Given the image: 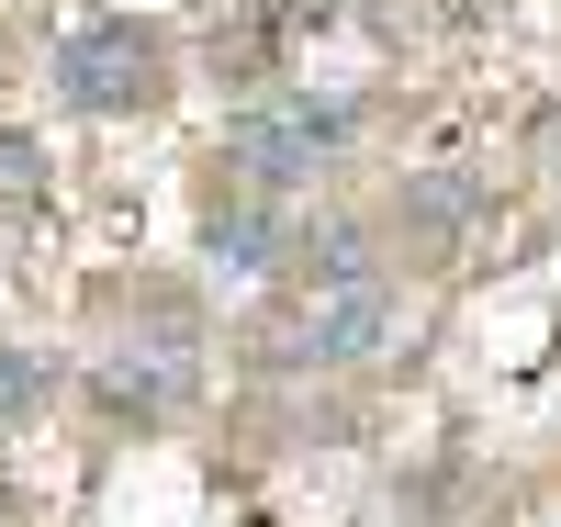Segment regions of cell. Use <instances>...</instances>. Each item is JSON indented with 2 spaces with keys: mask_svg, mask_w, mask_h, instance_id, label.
<instances>
[{
  "mask_svg": "<svg viewBox=\"0 0 561 527\" xmlns=\"http://www.w3.org/2000/svg\"><path fill=\"white\" fill-rule=\"evenodd\" d=\"M45 393H57V381H45V359H34V348H0V426L45 415Z\"/></svg>",
  "mask_w": 561,
  "mask_h": 527,
  "instance_id": "obj_8",
  "label": "cell"
},
{
  "mask_svg": "<svg viewBox=\"0 0 561 527\" xmlns=\"http://www.w3.org/2000/svg\"><path fill=\"white\" fill-rule=\"evenodd\" d=\"M304 270H314V293H348V280H382V270H370V225H314Z\"/></svg>",
  "mask_w": 561,
  "mask_h": 527,
  "instance_id": "obj_6",
  "label": "cell"
},
{
  "mask_svg": "<svg viewBox=\"0 0 561 527\" xmlns=\"http://www.w3.org/2000/svg\"><path fill=\"white\" fill-rule=\"evenodd\" d=\"M337 147H348V102H314V90H270V102H248L225 124V169H237V191H259V203H293Z\"/></svg>",
  "mask_w": 561,
  "mask_h": 527,
  "instance_id": "obj_1",
  "label": "cell"
},
{
  "mask_svg": "<svg viewBox=\"0 0 561 527\" xmlns=\"http://www.w3.org/2000/svg\"><path fill=\"white\" fill-rule=\"evenodd\" d=\"M169 90V45L147 23H90L57 45V102L68 113H147Z\"/></svg>",
  "mask_w": 561,
  "mask_h": 527,
  "instance_id": "obj_2",
  "label": "cell"
},
{
  "mask_svg": "<svg viewBox=\"0 0 561 527\" xmlns=\"http://www.w3.org/2000/svg\"><path fill=\"white\" fill-rule=\"evenodd\" d=\"M102 415H124V426H158V415H180L203 393V348H192V325H147V337H124L113 359H102Z\"/></svg>",
  "mask_w": 561,
  "mask_h": 527,
  "instance_id": "obj_4",
  "label": "cell"
},
{
  "mask_svg": "<svg viewBox=\"0 0 561 527\" xmlns=\"http://www.w3.org/2000/svg\"><path fill=\"white\" fill-rule=\"evenodd\" d=\"M203 259H214V270H237V280H259V270L293 259V214L259 203V191H225L214 225H203Z\"/></svg>",
  "mask_w": 561,
  "mask_h": 527,
  "instance_id": "obj_5",
  "label": "cell"
},
{
  "mask_svg": "<svg viewBox=\"0 0 561 527\" xmlns=\"http://www.w3.org/2000/svg\"><path fill=\"white\" fill-rule=\"evenodd\" d=\"M393 325H404L393 280H348V293H314L293 325H280L270 359H280V370H359V359L393 348Z\"/></svg>",
  "mask_w": 561,
  "mask_h": 527,
  "instance_id": "obj_3",
  "label": "cell"
},
{
  "mask_svg": "<svg viewBox=\"0 0 561 527\" xmlns=\"http://www.w3.org/2000/svg\"><path fill=\"white\" fill-rule=\"evenodd\" d=\"M472 214H483L472 180H415V191H404V225L427 236V248H449V225H472Z\"/></svg>",
  "mask_w": 561,
  "mask_h": 527,
  "instance_id": "obj_7",
  "label": "cell"
}]
</instances>
